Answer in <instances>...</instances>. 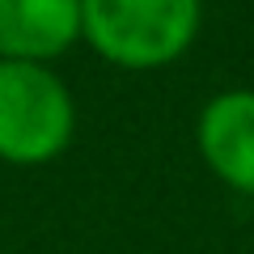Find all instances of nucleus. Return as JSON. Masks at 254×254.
<instances>
[{
  "instance_id": "f257e3e1",
  "label": "nucleus",
  "mask_w": 254,
  "mask_h": 254,
  "mask_svg": "<svg viewBox=\"0 0 254 254\" xmlns=\"http://www.w3.org/2000/svg\"><path fill=\"white\" fill-rule=\"evenodd\" d=\"M203 0H81V38L115 68H170L199 38Z\"/></svg>"
},
{
  "instance_id": "f03ea898",
  "label": "nucleus",
  "mask_w": 254,
  "mask_h": 254,
  "mask_svg": "<svg viewBox=\"0 0 254 254\" xmlns=\"http://www.w3.org/2000/svg\"><path fill=\"white\" fill-rule=\"evenodd\" d=\"M76 136V102L47 64L0 60V161L47 165Z\"/></svg>"
},
{
  "instance_id": "7ed1b4c3",
  "label": "nucleus",
  "mask_w": 254,
  "mask_h": 254,
  "mask_svg": "<svg viewBox=\"0 0 254 254\" xmlns=\"http://www.w3.org/2000/svg\"><path fill=\"white\" fill-rule=\"evenodd\" d=\"M195 148L225 187L254 195V89H225L195 119Z\"/></svg>"
},
{
  "instance_id": "20e7f679",
  "label": "nucleus",
  "mask_w": 254,
  "mask_h": 254,
  "mask_svg": "<svg viewBox=\"0 0 254 254\" xmlns=\"http://www.w3.org/2000/svg\"><path fill=\"white\" fill-rule=\"evenodd\" d=\"M81 38V0H0V60L51 64Z\"/></svg>"
}]
</instances>
